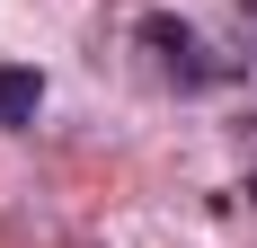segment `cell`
I'll use <instances>...</instances> for the list:
<instances>
[{
    "instance_id": "cell-2",
    "label": "cell",
    "mask_w": 257,
    "mask_h": 248,
    "mask_svg": "<svg viewBox=\"0 0 257 248\" xmlns=\"http://www.w3.org/2000/svg\"><path fill=\"white\" fill-rule=\"evenodd\" d=\"M45 106V71H27V62H0V133H27Z\"/></svg>"
},
{
    "instance_id": "cell-1",
    "label": "cell",
    "mask_w": 257,
    "mask_h": 248,
    "mask_svg": "<svg viewBox=\"0 0 257 248\" xmlns=\"http://www.w3.org/2000/svg\"><path fill=\"white\" fill-rule=\"evenodd\" d=\"M142 45L160 53V71L178 80V89H213V80H222V62L204 53V36L178 27V18H142Z\"/></svg>"
},
{
    "instance_id": "cell-3",
    "label": "cell",
    "mask_w": 257,
    "mask_h": 248,
    "mask_svg": "<svg viewBox=\"0 0 257 248\" xmlns=\"http://www.w3.org/2000/svg\"><path fill=\"white\" fill-rule=\"evenodd\" d=\"M248 204H257V169H248Z\"/></svg>"
}]
</instances>
